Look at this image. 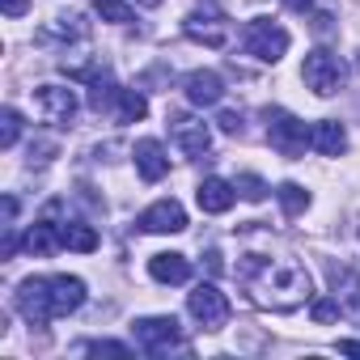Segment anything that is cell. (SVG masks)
Wrapping results in <instances>:
<instances>
[{"label": "cell", "instance_id": "52a82bcc", "mask_svg": "<svg viewBox=\"0 0 360 360\" xmlns=\"http://www.w3.org/2000/svg\"><path fill=\"white\" fill-rule=\"evenodd\" d=\"M187 309L204 330H221L229 322V301H225V292L217 284H195V292L187 297Z\"/></svg>", "mask_w": 360, "mask_h": 360}, {"label": "cell", "instance_id": "6da1fadb", "mask_svg": "<svg viewBox=\"0 0 360 360\" xmlns=\"http://www.w3.org/2000/svg\"><path fill=\"white\" fill-rule=\"evenodd\" d=\"M242 292L259 305V309H276V314H292L297 305L309 301V271L292 259H271V255H242L233 267Z\"/></svg>", "mask_w": 360, "mask_h": 360}, {"label": "cell", "instance_id": "5b68a950", "mask_svg": "<svg viewBox=\"0 0 360 360\" xmlns=\"http://www.w3.org/2000/svg\"><path fill=\"white\" fill-rule=\"evenodd\" d=\"M301 77H305V85H309L318 98H330V94H339V85H343L347 68H343V60H339L335 51L318 47V51H309V56H305Z\"/></svg>", "mask_w": 360, "mask_h": 360}, {"label": "cell", "instance_id": "f1b7e54d", "mask_svg": "<svg viewBox=\"0 0 360 360\" xmlns=\"http://www.w3.org/2000/svg\"><path fill=\"white\" fill-rule=\"evenodd\" d=\"M339 352L343 356H360V339H339Z\"/></svg>", "mask_w": 360, "mask_h": 360}, {"label": "cell", "instance_id": "44dd1931", "mask_svg": "<svg viewBox=\"0 0 360 360\" xmlns=\"http://www.w3.org/2000/svg\"><path fill=\"white\" fill-rule=\"evenodd\" d=\"M144 115H148V98L140 89H123L119 94V119L123 123H140Z\"/></svg>", "mask_w": 360, "mask_h": 360}, {"label": "cell", "instance_id": "8fae6325", "mask_svg": "<svg viewBox=\"0 0 360 360\" xmlns=\"http://www.w3.org/2000/svg\"><path fill=\"white\" fill-rule=\"evenodd\" d=\"M326 276H330V288H335V301L347 318H360V276L352 267H339V263H326Z\"/></svg>", "mask_w": 360, "mask_h": 360}, {"label": "cell", "instance_id": "603a6c76", "mask_svg": "<svg viewBox=\"0 0 360 360\" xmlns=\"http://www.w3.org/2000/svg\"><path fill=\"white\" fill-rule=\"evenodd\" d=\"M94 9L102 13V22H115V26L131 22V5H127V0H94Z\"/></svg>", "mask_w": 360, "mask_h": 360}, {"label": "cell", "instance_id": "7c38bea8", "mask_svg": "<svg viewBox=\"0 0 360 360\" xmlns=\"http://www.w3.org/2000/svg\"><path fill=\"white\" fill-rule=\"evenodd\" d=\"M56 212H60V204H51V208H47V217H43V221H39V225L26 233V242H22V246H26L30 255H39V259H47V255H56V250L64 246V242H60V225H56Z\"/></svg>", "mask_w": 360, "mask_h": 360}, {"label": "cell", "instance_id": "7a4b0ae2", "mask_svg": "<svg viewBox=\"0 0 360 360\" xmlns=\"http://www.w3.org/2000/svg\"><path fill=\"white\" fill-rule=\"evenodd\" d=\"M18 314L30 326H47L51 318H68L85 305V280L81 276H43V280H26L13 292Z\"/></svg>", "mask_w": 360, "mask_h": 360}, {"label": "cell", "instance_id": "d4e9b609", "mask_svg": "<svg viewBox=\"0 0 360 360\" xmlns=\"http://www.w3.org/2000/svg\"><path fill=\"white\" fill-rule=\"evenodd\" d=\"M339 314H343V309H339L335 297H314V301H309V318H314V322H335Z\"/></svg>", "mask_w": 360, "mask_h": 360}, {"label": "cell", "instance_id": "4316f807", "mask_svg": "<svg viewBox=\"0 0 360 360\" xmlns=\"http://www.w3.org/2000/svg\"><path fill=\"white\" fill-rule=\"evenodd\" d=\"M0 9H5V18H9V22H18V18L30 9V0H0Z\"/></svg>", "mask_w": 360, "mask_h": 360}, {"label": "cell", "instance_id": "d6986e66", "mask_svg": "<svg viewBox=\"0 0 360 360\" xmlns=\"http://www.w3.org/2000/svg\"><path fill=\"white\" fill-rule=\"evenodd\" d=\"M60 242H64L68 250H81V255H94V250H98L94 225H81V221H64V225H60Z\"/></svg>", "mask_w": 360, "mask_h": 360}, {"label": "cell", "instance_id": "7402d4cb", "mask_svg": "<svg viewBox=\"0 0 360 360\" xmlns=\"http://www.w3.org/2000/svg\"><path fill=\"white\" fill-rule=\"evenodd\" d=\"M18 136H22V115L13 106H5V110H0V148H13Z\"/></svg>", "mask_w": 360, "mask_h": 360}, {"label": "cell", "instance_id": "484cf974", "mask_svg": "<svg viewBox=\"0 0 360 360\" xmlns=\"http://www.w3.org/2000/svg\"><path fill=\"white\" fill-rule=\"evenodd\" d=\"M85 352H94V356H127V343H110V339H98V343H85Z\"/></svg>", "mask_w": 360, "mask_h": 360}, {"label": "cell", "instance_id": "9a60e30c", "mask_svg": "<svg viewBox=\"0 0 360 360\" xmlns=\"http://www.w3.org/2000/svg\"><path fill=\"white\" fill-rule=\"evenodd\" d=\"M195 200H200V208H204V212L221 217V212H229V208H233L238 187H233V183H225V178H204L200 191H195Z\"/></svg>", "mask_w": 360, "mask_h": 360}, {"label": "cell", "instance_id": "277c9868", "mask_svg": "<svg viewBox=\"0 0 360 360\" xmlns=\"http://www.w3.org/2000/svg\"><path fill=\"white\" fill-rule=\"evenodd\" d=\"M131 335H136V347L148 352V356H165V352H174V347H183V330H178V318H169V314L136 318V322H131Z\"/></svg>", "mask_w": 360, "mask_h": 360}, {"label": "cell", "instance_id": "ba28073f", "mask_svg": "<svg viewBox=\"0 0 360 360\" xmlns=\"http://www.w3.org/2000/svg\"><path fill=\"white\" fill-rule=\"evenodd\" d=\"M34 106H39L43 123L64 127V123H72V115H77V94L64 89V85H39V89H34Z\"/></svg>", "mask_w": 360, "mask_h": 360}, {"label": "cell", "instance_id": "f546056e", "mask_svg": "<svg viewBox=\"0 0 360 360\" xmlns=\"http://www.w3.org/2000/svg\"><path fill=\"white\" fill-rule=\"evenodd\" d=\"M284 5H288L292 13H309V5H314V0H284Z\"/></svg>", "mask_w": 360, "mask_h": 360}, {"label": "cell", "instance_id": "8992f818", "mask_svg": "<svg viewBox=\"0 0 360 360\" xmlns=\"http://www.w3.org/2000/svg\"><path fill=\"white\" fill-rule=\"evenodd\" d=\"M246 51L255 60H263V64H276L288 51V30L280 22H271V18H255L246 26Z\"/></svg>", "mask_w": 360, "mask_h": 360}, {"label": "cell", "instance_id": "e0dca14e", "mask_svg": "<svg viewBox=\"0 0 360 360\" xmlns=\"http://www.w3.org/2000/svg\"><path fill=\"white\" fill-rule=\"evenodd\" d=\"M148 276L157 280V284H187L191 280V259L187 255H153L148 259Z\"/></svg>", "mask_w": 360, "mask_h": 360}, {"label": "cell", "instance_id": "cb8c5ba5", "mask_svg": "<svg viewBox=\"0 0 360 360\" xmlns=\"http://www.w3.org/2000/svg\"><path fill=\"white\" fill-rule=\"evenodd\" d=\"M233 187H238V195H242V200H250V204L267 200V191H271L259 174H238V183H233Z\"/></svg>", "mask_w": 360, "mask_h": 360}, {"label": "cell", "instance_id": "ffe728a7", "mask_svg": "<svg viewBox=\"0 0 360 360\" xmlns=\"http://www.w3.org/2000/svg\"><path fill=\"white\" fill-rule=\"evenodd\" d=\"M276 200L284 204V217H301V212L309 208V191H305L301 183H280V187H276Z\"/></svg>", "mask_w": 360, "mask_h": 360}, {"label": "cell", "instance_id": "9c48e42d", "mask_svg": "<svg viewBox=\"0 0 360 360\" xmlns=\"http://www.w3.org/2000/svg\"><path fill=\"white\" fill-rule=\"evenodd\" d=\"M169 136H174V144L183 148L187 157H204V153L212 148V131H208V123L195 119V115H174V119H169Z\"/></svg>", "mask_w": 360, "mask_h": 360}, {"label": "cell", "instance_id": "4dcf8cb0", "mask_svg": "<svg viewBox=\"0 0 360 360\" xmlns=\"http://www.w3.org/2000/svg\"><path fill=\"white\" fill-rule=\"evenodd\" d=\"M136 5H144V9H157V5H161V0H136Z\"/></svg>", "mask_w": 360, "mask_h": 360}, {"label": "cell", "instance_id": "2e32d148", "mask_svg": "<svg viewBox=\"0 0 360 360\" xmlns=\"http://www.w3.org/2000/svg\"><path fill=\"white\" fill-rule=\"evenodd\" d=\"M136 169L144 183H161V178L169 174V157L161 148V140H140L136 144Z\"/></svg>", "mask_w": 360, "mask_h": 360}, {"label": "cell", "instance_id": "3957f363", "mask_svg": "<svg viewBox=\"0 0 360 360\" xmlns=\"http://www.w3.org/2000/svg\"><path fill=\"white\" fill-rule=\"evenodd\" d=\"M267 140H271V148H276L280 157H301L305 144H314V127H305L297 115L271 106V110H267Z\"/></svg>", "mask_w": 360, "mask_h": 360}, {"label": "cell", "instance_id": "30bf717a", "mask_svg": "<svg viewBox=\"0 0 360 360\" xmlns=\"http://www.w3.org/2000/svg\"><path fill=\"white\" fill-rule=\"evenodd\" d=\"M136 225L144 233H183L187 229V212H183V204H178V200H157L153 208L140 212Z\"/></svg>", "mask_w": 360, "mask_h": 360}, {"label": "cell", "instance_id": "5bb4252c", "mask_svg": "<svg viewBox=\"0 0 360 360\" xmlns=\"http://www.w3.org/2000/svg\"><path fill=\"white\" fill-rule=\"evenodd\" d=\"M183 30H187V39H195L204 47H225V39H229V26L217 13H191L183 22Z\"/></svg>", "mask_w": 360, "mask_h": 360}, {"label": "cell", "instance_id": "83f0119b", "mask_svg": "<svg viewBox=\"0 0 360 360\" xmlns=\"http://www.w3.org/2000/svg\"><path fill=\"white\" fill-rule=\"evenodd\" d=\"M217 123H221V131H229V136H238V131H242V115H238V110H225Z\"/></svg>", "mask_w": 360, "mask_h": 360}, {"label": "cell", "instance_id": "ac0fdd59", "mask_svg": "<svg viewBox=\"0 0 360 360\" xmlns=\"http://www.w3.org/2000/svg\"><path fill=\"white\" fill-rule=\"evenodd\" d=\"M314 148H318L322 157H339V153L347 148V131H343V123H339V119H322V123H314Z\"/></svg>", "mask_w": 360, "mask_h": 360}, {"label": "cell", "instance_id": "4fadbf2b", "mask_svg": "<svg viewBox=\"0 0 360 360\" xmlns=\"http://www.w3.org/2000/svg\"><path fill=\"white\" fill-rule=\"evenodd\" d=\"M183 94H187V102L191 106H217L221 98H225V81L217 77V72H191L187 81H183Z\"/></svg>", "mask_w": 360, "mask_h": 360}]
</instances>
